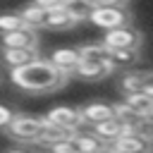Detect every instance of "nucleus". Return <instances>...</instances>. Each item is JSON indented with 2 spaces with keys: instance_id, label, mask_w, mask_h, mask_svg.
Returning <instances> with one entry per match:
<instances>
[{
  "instance_id": "nucleus-12",
  "label": "nucleus",
  "mask_w": 153,
  "mask_h": 153,
  "mask_svg": "<svg viewBox=\"0 0 153 153\" xmlns=\"http://www.w3.org/2000/svg\"><path fill=\"white\" fill-rule=\"evenodd\" d=\"M33 57H38V50H33V48H0V62L7 69H14L19 65H26Z\"/></svg>"
},
{
  "instance_id": "nucleus-11",
  "label": "nucleus",
  "mask_w": 153,
  "mask_h": 153,
  "mask_svg": "<svg viewBox=\"0 0 153 153\" xmlns=\"http://www.w3.org/2000/svg\"><path fill=\"white\" fill-rule=\"evenodd\" d=\"M79 48H69V45H65V48H55L53 53H50V57H48V62L55 67V69H60V72H65V74H72L74 72V67L79 65Z\"/></svg>"
},
{
  "instance_id": "nucleus-5",
  "label": "nucleus",
  "mask_w": 153,
  "mask_h": 153,
  "mask_svg": "<svg viewBox=\"0 0 153 153\" xmlns=\"http://www.w3.org/2000/svg\"><path fill=\"white\" fill-rule=\"evenodd\" d=\"M115 72V67L108 60H79V65L74 67V72L69 76H76L81 81H100L105 76H110Z\"/></svg>"
},
{
  "instance_id": "nucleus-30",
  "label": "nucleus",
  "mask_w": 153,
  "mask_h": 153,
  "mask_svg": "<svg viewBox=\"0 0 153 153\" xmlns=\"http://www.w3.org/2000/svg\"><path fill=\"white\" fill-rule=\"evenodd\" d=\"M127 2H129V0H127Z\"/></svg>"
},
{
  "instance_id": "nucleus-18",
  "label": "nucleus",
  "mask_w": 153,
  "mask_h": 153,
  "mask_svg": "<svg viewBox=\"0 0 153 153\" xmlns=\"http://www.w3.org/2000/svg\"><path fill=\"white\" fill-rule=\"evenodd\" d=\"M62 10L79 24V22H84L88 17V12L93 10V5H91V0H62Z\"/></svg>"
},
{
  "instance_id": "nucleus-8",
  "label": "nucleus",
  "mask_w": 153,
  "mask_h": 153,
  "mask_svg": "<svg viewBox=\"0 0 153 153\" xmlns=\"http://www.w3.org/2000/svg\"><path fill=\"white\" fill-rule=\"evenodd\" d=\"M0 48H33V50H38V33L31 26H22V29L0 33Z\"/></svg>"
},
{
  "instance_id": "nucleus-21",
  "label": "nucleus",
  "mask_w": 153,
  "mask_h": 153,
  "mask_svg": "<svg viewBox=\"0 0 153 153\" xmlns=\"http://www.w3.org/2000/svg\"><path fill=\"white\" fill-rule=\"evenodd\" d=\"M79 57L81 60H108V45L100 43H84L79 45Z\"/></svg>"
},
{
  "instance_id": "nucleus-28",
  "label": "nucleus",
  "mask_w": 153,
  "mask_h": 153,
  "mask_svg": "<svg viewBox=\"0 0 153 153\" xmlns=\"http://www.w3.org/2000/svg\"><path fill=\"white\" fill-rule=\"evenodd\" d=\"M5 153H31V151H26V148H10V151H5Z\"/></svg>"
},
{
  "instance_id": "nucleus-23",
  "label": "nucleus",
  "mask_w": 153,
  "mask_h": 153,
  "mask_svg": "<svg viewBox=\"0 0 153 153\" xmlns=\"http://www.w3.org/2000/svg\"><path fill=\"white\" fill-rule=\"evenodd\" d=\"M112 115H115L120 122H136V120H139V115H136V112H134L124 100H120V103H115V105H112Z\"/></svg>"
},
{
  "instance_id": "nucleus-14",
  "label": "nucleus",
  "mask_w": 153,
  "mask_h": 153,
  "mask_svg": "<svg viewBox=\"0 0 153 153\" xmlns=\"http://www.w3.org/2000/svg\"><path fill=\"white\" fill-rule=\"evenodd\" d=\"M108 62L115 69H129L139 62V50H134V48H108Z\"/></svg>"
},
{
  "instance_id": "nucleus-17",
  "label": "nucleus",
  "mask_w": 153,
  "mask_h": 153,
  "mask_svg": "<svg viewBox=\"0 0 153 153\" xmlns=\"http://www.w3.org/2000/svg\"><path fill=\"white\" fill-rule=\"evenodd\" d=\"M124 103L139 117H148L151 110H153V96H148V93H127L124 96Z\"/></svg>"
},
{
  "instance_id": "nucleus-26",
  "label": "nucleus",
  "mask_w": 153,
  "mask_h": 153,
  "mask_svg": "<svg viewBox=\"0 0 153 153\" xmlns=\"http://www.w3.org/2000/svg\"><path fill=\"white\" fill-rule=\"evenodd\" d=\"M33 5L41 10H53V7H62V0H33Z\"/></svg>"
},
{
  "instance_id": "nucleus-25",
  "label": "nucleus",
  "mask_w": 153,
  "mask_h": 153,
  "mask_svg": "<svg viewBox=\"0 0 153 153\" xmlns=\"http://www.w3.org/2000/svg\"><path fill=\"white\" fill-rule=\"evenodd\" d=\"M12 117H14V110L0 103V129H5V127H7V122H10Z\"/></svg>"
},
{
  "instance_id": "nucleus-16",
  "label": "nucleus",
  "mask_w": 153,
  "mask_h": 153,
  "mask_svg": "<svg viewBox=\"0 0 153 153\" xmlns=\"http://www.w3.org/2000/svg\"><path fill=\"white\" fill-rule=\"evenodd\" d=\"M72 134H74V131H67V129H62V127H55L53 122H48L45 117H41V131H38L36 143L50 146V143H55V141H60V139H67V136H72Z\"/></svg>"
},
{
  "instance_id": "nucleus-27",
  "label": "nucleus",
  "mask_w": 153,
  "mask_h": 153,
  "mask_svg": "<svg viewBox=\"0 0 153 153\" xmlns=\"http://www.w3.org/2000/svg\"><path fill=\"white\" fill-rule=\"evenodd\" d=\"M93 7H100V5H127V0H91Z\"/></svg>"
},
{
  "instance_id": "nucleus-15",
  "label": "nucleus",
  "mask_w": 153,
  "mask_h": 153,
  "mask_svg": "<svg viewBox=\"0 0 153 153\" xmlns=\"http://www.w3.org/2000/svg\"><path fill=\"white\" fill-rule=\"evenodd\" d=\"M122 124H124V122H120V120L112 115V117H108V120L93 124V131H91V134H93L96 139H100L103 143H112V141L122 134Z\"/></svg>"
},
{
  "instance_id": "nucleus-2",
  "label": "nucleus",
  "mask_w": 153,
  "mask_h": 153,
  "mask_svg": "<svg viewBox=\"0 0 153 153\" xmlns=\"http://www.w3.org/2000/svg\"><path fill=\"white\" fill-rule=\"evenodd\" d=\"M93 26L98 29H115V26H124V24H131L134 14L127 5H100V7H93L86 17Z\"/></svg>"
},
{
  "instance_id": "nucleus-13",
  "label": "nucleus",
  "mask_w": 153,
  "mask_h": 153,
  "mask_svg": "<svg viewBox=\"0 0 153 153\" xmlns=\"http://www.w3.org/2000/svg\"><path fill=\"white\" fill-rule=\"evenodd\" d=\"M76 22L62 10V7H53V10H45V19H43V29H50V31H69L74 29Z\"/></svg>"
},
{
  "instance_id": "nucleus-29",
  "label": "nucleus",
  "mask_w": 153,
  "mask_h": 153,
  "mask_svg": "<svg viewBox=\"0 0 153 153\" xmlns=\"http://www.w3.org/2000/svg\"><path fill=\"white\" fill-rule=\"evenodd\" d=\"M96 153H115V151H112L110 146H103V148H100V151H96Z\"/></svg>"
},
{
  "instance_id": "nucleus-3",
  "label": "nucleus",
  "mask_w": 153,
  "mask_h": 153,
  "mask_svg": "<svg viewBox=\"0 0 153 153\" xmlns=\"http://www.w3.org/2000/svg\"><path fill=\"white\" fill-rule=\"evenodd\" d=\"M38 131H41V117H33V115H17L7 122L5 127V134L19 143H31L38 139Z\"/></svg>"
},
{
  "instance_id": "nucleus-24",
  "label": "nucleus",
  "mask_w": 153,
  "mask_h": 153,
  "mask_svg": "<svg viewBox=\"0 0 153 153\" xmlns=\"http://www.w3.org/2000/svg\"><path fill=\"white\" fill-rule=\"evenodd\" d=\"M48 151H50V153H76V148H74V143H72V136H67V139H60V141L50 143V146H48Z\"/></svg>"
},
{
  "instance_id": "nucleus-6",
  "label": "nucleus",
  "mask_w": 153,
  "mask_h": 153,
  "mask_svg": "<svg viewBox=\"0 0 153 153\" xmlns=\"http://www.w3.org/2000/svg\"><path fill=\"white\" fill-rule=\"evenodd\" d=\"M117 88L124 96L127 93H148V96H153V86H151V74L148 72H131V69H127L124 74H120Z\"/></svg>"
},
{
  "instance_id": "nucleus-22",
  "label": "nucleus",
  "mask_w": 153,
  "mask_h": 153,
  "mask_svg": "<svg viewBox=\"0 0 153 153\" xmlns=\"http://www.w3.org/2000/svg\"><path fill=\"white\" fill-rule=\"evenodd\" d=\"M22 26H26V24L19 17V12H2L0 14V33L14 31V29H22Z\"/></svg>"
},
{
  "instance_id": "nucleus-4",
  "label": "nucleus",
  "mask_w": 153,
  "mask_h": 153,
  "mask_svg": "<svg viewBox=\"0 0 153 153\" xmlns=\"http://www.w3.org/2000/svg\"><path fill=\"white\" fill-rule=\"evenodd\" d=\"M103 43L108 48H134V50H139L141 43H143V36L131 24H124V26L108 29L105 36H103Z\"/></svg>"
},
{
  "instance_id": "nucleus-19",
  "label": "nucleus",
  "mask_w": 153,
  "mask_h": 153,
  "mask_svg": "<svg viewBox=\"0 0 153 153\" xmlns=\"http://www.w3.org/2000/svg\"><path fill=\"white\" fill-rule=\"evenodd\" d=\"M72 143H74L76 153H96V151H100L105 146L93 134H72Z\"/></svg>"
},
{
  "instance_id": "nucleus-9",
  "label": "nucleus",
  "mask_w": 153,
  "mask_h": 153,
  "mask_svg": "<svg viewBox=\"0 0 153 153\" xmlns=\"http://www.w3.org/2000/svg\"><path fill=\"white\" fill-rule=\"evenodd\" d=\"M110 148L115 153H148L151 151V136H143V134H127V136H117Z\"/></svg>"
},
{
  "instance_id": "nucleus-10",
  "label": "nucleus",
  "mask_w": 153,
  "mask_h": 153,
  "mask_svg": "<svg viewBox=\"0 0 153 153\" xmlns=\"http://www.w3.org/2000/svg\"><path fill=\"white\" fill-rule=\"evenodd\" d=\"M79 117H81V124H98L108 117H112V103H105V100H91L86 105L79 108Z\"/></svg>"
},
{
  "instance_id": "nucleus-1",
  "label": "nucleus",
  "mask_w": 153,
  "mask_h": 153,
  "mask_svg": "<svg viewBox=\"0 0 153 153\" xmlns=\"http://www.w3.org/2000/svg\"><path fill=\"white\" fill-rule=\"evenodd\" d=\"M10 79L24 93H53V91H57L67 84L69 74L55 69L48 60L33 57L26 65L10 69Z\"/></svg>"
},
{
  "instance_id": "nucleus-7",
  "label": "nucleus",
  "mask_w": 153,
  "mask_h": 153,
  "mask_svg": "<svg viewBox=\"0 0 153 153\" xmlns=\"http://www.w3.org/2000/svg\"><path fill=\"white\" fill-rule=\"evenodd\" d=\"M48 122H53L55 127H62L67 131H76L81 127V117H79V108L72 105H55L43 115Z\"/></svg>"
},
{
  "instance_id": "nucleus-20",
  "label": "nucleus",
  "mask_w": 153,
  "mask_h": 153,
  "mask_svg": "<svg viewBox=\"0 0 153 153\" xmlns=\"http://www.w3.org/2000/svg\"><path fill=\"white\" fill-rule=\"evenodd\" d=\"M19 17L24 19V24H26V26H31V29H43L45 10L36 7V5L31 2V5H26V7H22V10H19Z\"/></svg>"
}]
</instances>
